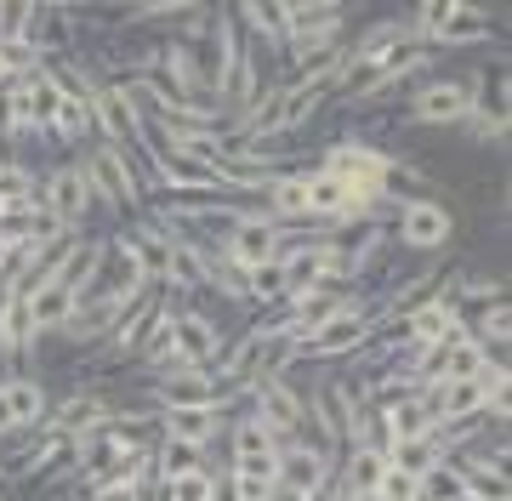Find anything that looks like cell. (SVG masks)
<instances>
[{
  "mask_svg": "<svg viewBox=\"0 0 512 501\" xmlns=\"http://www.w3.org/2000/svg\"><path fill=\"white\" fill-rule=\"evenodd\" d=\"M313 166H325L330 177H342L359 211H370V205H382L387 194H393V154L376 149V143H359V137L325 143V154H319Z\"/></svg>",
  "mask_w": 512,
  "mask_h": 501,
  "instance_id": "6da1fadb",
  "label": "cell"
},
{
  "mask_svg": "<svg viewBox=\"0 0 512 501\" xmlns=\"http://www.w3.org/2000/svg\"><path fill=\"white\" fill-rule=\"evenodd\" d=\"M376 336V302H365V297H353L348 308L336 319H325L319 331H308V336H296L291 342V365L296 359H313V365H336V359H348V353H359ZM285 365V371H291Z\"/></svg>",
  "mask_w": 512,
  "mask_h": 501,
  "instance_id": "7a4b0ae2",
  "label": "cell"
},
{
  "mask_svg": "<svg viewBox=\"0 0 512 501\" xmlns=\"http://www.w3.org/2000/svg\"><path fill=\"white\" fill-rule=\"evenodd\" d=\"M80 171L92 183V205L103 200L109 211H143L148 205V188H143V171H137V154H120V149H86L80 154Z\"/></svg>",
  "mask_w": 512,
  "mask_h": 501,
  "instance_id": "3957f363",
  "label": "cell"
},
{
  "mask_svg": "<svg viewBox=\"0 0 512 501\" xmlns=\"http://www.w3.org/2000/svg\"><path fill=\"white\" fill-rule=\"evenodd\" d=\"M484 86V75H439L421 80L410 92V126H461L473 114V92Z\"/></svg>",
  "mask_w": 512,
  "mask_h": 501,
  "instance_id": "277c9868",
  "label": "cell"
},
{
  "mask_svg": "<svg viewBox=\"0 0 512 501\" xmlns=\"http://www.w3.org/2000/svg\"><path fill=\"white\" fill-rule=\"evenodd\" d=\"M40 211L52 217L63 234H80V223L92 217V183H86V171H80V160H63V166L40 171Z\"/></svg>",
  "mask_w": 512,
  "mask_h": 501,
  "instance_id": "5b68a950",
  "label": "cell"
},
{
  "mask_svg": "<svg viewBox=\"0 0 512 501\" xmlns=\"http://www.w3.org/2000/svg\"><path fill=\"white\" fill-rule=\"evenodd\" d=\"M245 399H251L245 410H251L268 433H274L279 445L302 439V388H296L291 376H256Z\"/></svg>",
  "mask_w": 512,
  "mask_h": 501,
  "instance_id": "8992f818",
  "label": "cell"
},
{
  "mask_svg": "<svg viewBox=\"0 0 512 501\" xmlns=\"http://www.w3.org/2000/svg\"><path fill=\"white\" fill-rule=\"evenodd\" d=\"M165 291V285H160ZM171 297V291H165ZM171 353L183 359V365H194V371H211L222 359V331H217V319L200 314V308H183V297H171Z\"/></svg>",
  "mask_w": 512,
  "mask_h": 501,
  "instance_id": "52a82bcc",
  "label": "cell"
},
{
  "mask_svg": "<svg viewBox=\"0 0 512 501\" xmlns=\"http://www.w3.org/2000/svg\"><path fill=\"white\" fill-rule=\"evenodd\" d=\"M393 240L410 245V251H444V245L456 240V211L439 200H399V217H393Z\"/></svg>",
  "mask_w": 512,
  "mask_h": 501,
  "instance_id": "ba28073f",
  "label": "cell"
},
{
  "mask_svg": "<svg viewBox=\"0 0 512 501\" xmlns=\"http://www.w3.org/2000/svg\"><path fill=\"white\" fill-rule=\"evenodd\" d=\"M279 245H285V228L262 211V205H245V217L234 223V234L222 240V257L234 262V268H268V262H279Z\"/></svg>",
  "mask_w": 512,
  "mask_h": 501,
  "instance_id": "9c48e42d",
  "label": "cell"
},
{
  "mask_svg": "<svg viewBox=\"0 0 512 501\" xmlns=\"http://www.w3.org/2000/svg\"><path fill=\"white\" fill-rule=\"evenodd\" d=\"M336 467H342L336 450H319L313 439H291V445H279V490L313 501L330 479H336Z\"/></svg>",
  "mask_w": 512,
  "mask_h": 501,
  "instance_id": "30bf717a",
  "label": "cell"
},
{
  "mask_svg": "<svg viewBox=\"0 0 512 501\" xmlns=\"http://www.w3.org/2000/svg\"><path fill=\"white\" fill-rule=\"evenodd\" d=\"M46 410H52V393L40 388L35 376H0V439L40 433Z\"/></svg>",
  "mask_w": 512,
  "mask_h": 501,
  "instance_id": "8fae6325",
  "label": "cell"
},
{
  "mask_svg": "<svg viewBox=\"0 0 512 501\" xmlns=\"http://www.w3.org/2000/svg\"><path fill=\"white\" fill-rule=\"evenodd\" d=\"M154 427L160 439H177V445H200L211 450L228 433V405H188V410H154Z\"/></svg>",
  "mask_w": 512,
  "mask_h": 501,
  "instance_id": "7c38bea8",
  "label": "cell"
},
{
  "mask_svg": "<svg viewBox=\"0 0 512 501\" xmlns=\"http://www.w3.org/2000/svg\"><path fill=\"white\" fill-rule=\"evenodd\" d=\"M490 35H495V18H490V12H478L473 0H450L427 46H433V52H444V46H484Z\"/></svg>",
  "mask_w": 512,
  "mask_h": 501,
  "instance_id": "4fadbf2b",
  "label": "cell"
},
{
  "mask_svg": "<svg viewBox=\"0 0 512 501\" xmlns=\"http://www.w3.org/2000/svg\"><path fill=\"white\" fill-rule=\"evenodd\" d=\"M382 422L393 433V445H410V439H433L439 422H433V405H427V393L410 388V393H393L382 405Z\"/></svg>",
  "mask_w": 512,
  "mask_h": 501,
  "instance_id": "5bb4252c",
  "label": "cell"
},
{
  "mask_svg": "<svg viewBox=\"0 0 512 501\" xmlns=\"http://www.w3.org/2000/svg\"><path fill=\"white\" fill-rule=\"evenodd\" d=\"M256 205H262V211H268V217H274L279 228L308 223V166H302V171L285 166V171L274 177V183L262 188V200H256Z\"/></svg>",
  "mask_w": 512,
  "mask_h": 501,
  "instance_id": "9a60e30c",
  "label": "cell"
},
{
  "mask_svg": "<svg viewBox=\"0 0 512 501\" xmlns=\"http://www.w3.org/2000/svg\"><path fill=\"white\" fill-rule=\"evenodd\" d=\"M120 314H126V302H114V297H74V314L63 319V336L97 348V342H109V331H114Z\"/></svg>",
  "mask_w": 512,
  "mask_h": 501,
  "instance_id": "2e32d148",
  "label": "cell"
},
{
  "mask_svg": "<svg viewBox=\"0 0 512 501\" xmlns=\"http://www.w3.org/2000/svg\"><path fill=\"white\" fill-rule=\"evenodd\" d=\"M23 314H29V325L40 331H63V319L74 314V291L63 285V279H46L40 274L29 291H23Z\"/></svg>",
  "mask_w": 512,
  "mask_h": 501,
  "instance_id": "e0dca14e",
  "label": "cell"
},
{
  "mask_svg": "<svg viewBox=\"0 0 512 501\" xmlns=\"http://www.w3.org/2000/svg\"><path fill=\"white\" fill-rule=\"evenodd\" d=\"M325 29H348V6L336 0H313V6H285V35H325ZM285 40V46H291Z\"/></svg>",
  "mask_w": 512,
  "mask_h": 501,
  "instance_id": "ac0fdd59",
  "label": "cell"
},
{
  "mask_svg": "<svg viewBox=\"0 0 512 501\" xmlns=\"http://www.w3.org/2000/svg\"><path fill=\"white\" fill-rule=\"evenodd\" d=\"M200 467H211V462H205V450H200V445L154 439V473H160V484H165V479H183V473H200Z\"/></svg>",
  "mask_w": 512,
  "mask_h": 501,
  "instance_id": "d6986e66",
  "label": "cell"
},
{
  "mask_svg": "<svg viewBox=\"0 0 512 501\" xmlns=\"http://www.w3.org/2000/svg\"><path fill=\"white\" fill-rule=\"evenodd\" d=\"M439 462H444L439 433H433V439H410V445H393V450H387V467H399V473H410V479H421L427 467H439Z\"/></svg>",
  "mask_w": 512,
  "mask_h": 501,
  "instance_id": "ffe728a7",
  "label": "cell"
},
{
  "mask_svg": "<svg viewBox=\"0 0 512 501\" xmlns=\"http://www.w3.org/2000/svg\"><path fill=\"white\" fill-rule=\"evenodd\" d=\"M245 291H251V302H285L291 297V285H285V268H279V262L251 268V274H245Z\"/></svg>",
  "mask_w": 512,
  "mask_h": 501,
  "instance_id": "44dd1931",
  "label": "cell"
},
{
  "mask_svg": "<svg viewBox=\"0 0 512 501\" xmlns=\"http://www.w3.org/2000/svg\"><path fill=\"white\" fill-rule=\"evenodd\" d=\"M274 501H308V496H291V490H279V496Z\"/></svg>",
  "mask_w": 512,
  "mask_h": 501,
  "instance_id": "7402d4cb",
  "label": "cell"
},
{
  "mask_svg": "<svg viewBox=\"0 0 512 501\" xmlns=\"http://www.w3.org/2000/svg\"><path fill=\"white\" fill-rule=\"evenodd\" d=\"M353 501H382V496H353Z\"/></svg>",
  "mask_w": 512,
  "mask_h": 501,
  "instance_id": "603a6c76",
  "label": "cell"
},
{
  "mask_svg": "<svg viewBox=\"0 0 512 501\" xmlns=\"http://www.w3.org/2000/svg\"><path fill=\"white\" fill-rule=\"evenodd\" d=\"M0 479H6V467H0Z\"/></svg>",
  "mask_w": 512,
  "mask_h": 501,
  "instance_id": "cb8c5ba5",
  "label": "cell"
}]
</instances>
